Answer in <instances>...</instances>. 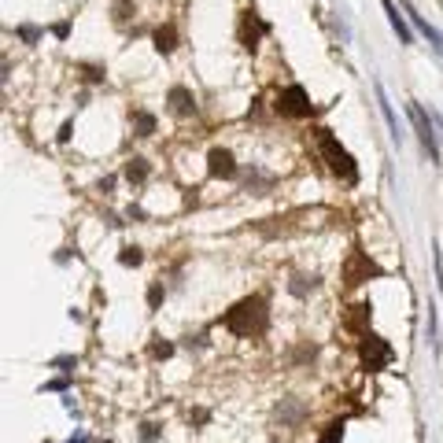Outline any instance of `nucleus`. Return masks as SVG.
<instances>
[{
	"instance_id": "1",
	"label": "nucleus",
	"mask_w": 443,
	"mask_h": 443,
	"mask_svg": "<svg viewBox=\"0 0 443 443\" xmlns=\"http://www.w3.org/2000/svg\"><path fill=\"white\" fill-rule=\"evenodd\" d=\"M225 329L236 332V337H258L270 321V310H266V299L263 296H247L241 299L233 310H225Z\"/></svg>"
},
{
	"instance_id": "2",
	"label": "nucleus",
	"mask_w": 443,
	"mask_h": 443,
	"mask_svg": "<svg viewBox=\"0 0 443 443\" xmlns=\"http://www.w3.org/2000/svg\"><path fill=\"white\" fill-rule=\"evenodd\" d=\"M314 140H318V152H321V159L329 163V170L337 178H343V181H355L359 178V170H355V159H351V152L340 144L337 137L329 133V129H314Z\"/></svg>"
},
{
	"instance_id": "3",
	"label": "nucleus",
	"mask_w": 443,
	"mask_h": 443,
	"mask_svg": "<svg viewBox=\"0 0 443 443\" xmlns=\"http://www.w3.org/2000/svg\"><path fill=\"white\" fill-rule=\"evenodd\" d=\"M277 111L292 115V118H307L310 115V96L303 85H288V89L277 93Z\"/></svg>"
},
{
	"instance_id": "4",
	"label": "nucleus",
	"mask_w": 443,
	"mask_h": 443,
	"mask_svg": "<svg viewBox=\"0 0 443 443\" xmlns=\"http://www.w3.org/2000/svg\"><path fill=\"white\" fill-rule=\"evenodd\" d=\"M392 362V348L381 340V337H366L362 340V366L366 370H384Z\"/></svg>"
},
{
	"instance_id": "5",
	"label": "nucleus",
	"mask_w": 443,
	"mask_h": 443,
	"mask_svg": "<svg viewBox=\"0 0 443 443\" xmlns=\"http://www.w3.org/2000/svg\"><path fill=\"white\" fill-rule=\"evenodd\" d=\"M410 118H414V129H417L421 144H425V152H428L432 159H440V148H436V137H432V126H428V118H425V111H421L417 104H410Z\"/></svg>"
},
{
	"instance_id": "6",
	"label": "nucleus",
	"mask_w": 443,
	"mask_h": 443,
	"mask_svg": "<svg viewBox=\"0 0 443 443\" xmlns=\"http://www.w3.org/2000/svg\"><path fill=\"white\" fill-rule=\"evenodd\" d=\"M207 170L214 178H233L236 174V163H233V152L229 148H211V155H207Z\"/></svg>"
},
{
	"instance_id": "7",
	"label": "nucleus",
	"mask_w": 443,
	"mask_h": 443,
	"mask_svg": "<svg viewBox=\"0 0 443 443\" xmlns=\"http://www.w3.org/2000/svg\"><path fill=\"white\" fill-rule=\"evenodd\" d=\"M403 12H406L410 19H414V26H417V30H421V34H425V37L432 41V48H436V52H440V56H443V34H440V30H436V26H432V23H428V19H425V15H417V12H414V8H410V4H403Z\"/></svg>"
},
{
	"instance_id": "8",
	"label": "nucleus",
	"mask_w": 443,
	"mask_h": 443,
	"mask_svg": "<svg viewBox=\"0 0 443 443\" xmlns=\"http://www.w3.org/2000/svg\"><path fill=\"white\" fill-rule=\"evenodd\" d=\"M362 274H366V277H377L381 270H377L366 255H355L351 263H348V285H362Z\"/></svg>"
},
{
	"instance_id": "9",
	"label": "nucleus",
	"mask_w": 443,
	"mask_h": 443,
	"mask_svg": "<svg viewBox=\"0 0 443 443\" xmlns=\"http://www.w3.org/2000/svg\"><path fill=\"white\" fill-rule=\"evenodd\" d=\"M170 107H174L178 115H192L196 111V96H192L185 85H174V89H170Z\"/></svg>"
},
{
	"instance_id": "10",
	"label": "nucleus",
	"mask_w": 443,
	"mask_h": 443,
	"mask_svg": "<svg viewBox=\"0 0 443 443\" xmlns=\"http://www.w3.org/2000/svg\"><path fill=\"white\" fill-rule=\"evenodd\" d=\"M384 12H388V19H392L399 41H403V45H410V30H406V23H403V15H399V8L392 4V0H384Z\"/></svg>"
},
{
	"instance_id": "11",
	"label": "nucleus",
	"mask_w": 443,
	"mask_h": 443,
	"mask_svg": "<svg viewBox=\"0 0 443 443\" xmlns=\"http://www.w3.org/2000/svg\"><path fill=\"white\" fill-rule=\"evenodd\" d=\"M258 34H266V26L258 23V19H255L252 12H247V15H244V45H247V48H255Z\"/></svg>"
},
{
	"instance_id": "12",
	"label": "nucleus",
	"mask_w": 443,
	"mask_h": 443,
	"mask_svg": "<svg viewBox=\"0 0 443 443\" xmlns=\"http://www.w3.org/2000/svg\"><path fill=\"white\" fill-rule=\"evenodd\" d=\"M377 100H381V111H384V122H388V129H392V137L399 140V122H395V111H392V104H388V96H384V89L377 85Z\"/></svg>"
},
{
	"instance_id": "13",
	"label": "nucleus",
	"mask_w": 443,
	"mask_h": 443,
	"mask_svg": "<svg viewBox=\"0 0 443 443\" xmlns=\"http://www.w3.org/2000/svg\"><path fill=\"white\" fill-rule=\"evenodd\" d=\"M126 178L133 181V185H140V181L148 178V159H129V163H126Z\"/></svg>"
},
{
	"instance_id": "14",
	"label": "nucleus",
	"mask_w": 443,
	"mask_h": 443,
	"mask_svg": "<svg viewBox=\"0 0 443 443\" xmlns=\"http://www.w3.org/2000/svg\"><path fill=\"white\" fill-rule=\"evenodd\" d=\"M174 41H178L174 26H159V30H155V48H159V52H170V48H174Z\"/></svg>"
},
{
	"instance_id": "15",
	"label": "nucleus",
	"mask_w": 443,
	"mask_h": 443,
	"mask_svg": "<svg viewBox=\"0 0 443 443\" xmlns=\"http://www.w3.org/2000/svg\"><path fill=\"white\" fill-rule=\"evenodd\" d=\"M133 122H137V137H152V133H155V118H152V115L137 111Z\"/></svg>"
},
{
	"instance_id": "16",
	"label": "nucleus",
	"mask_w": 443,
	"mask_h": 443,
	"mask_svg": "<svg viewBox=\"0 0 443 443\" xmlns=\"http://www.w3.org/2000/svg\"><path fill=\"white\" fill-rule=\"evenodd\" d=\"M340 440H343V421H332V425H326V436L318 443H340Z\"/></svg>"
},
{
	"instance_id": "17",
	"label": "nucleus",
	"mask_w": 443,
	"mask_h": 443,
	"mask_svg": "<svg viewBox=\"0 0 443 443\" xmlns=\"http://www.w3.org/2000/svg\"><path fill=\"white\" fill-rule=\"evenodd\" d=\"M118 263H122V266H137V263H140V247H122Z\"/></svg>"
},
{
	"instance_id": "18",
	"label": "nucleus",
	"mask_w": 443,
	"mask_h": 443,
	"mask_svg": "<svg viewBox=\"0 0 443 443\" xmlns=\"http://www.w3.org/2000/svg\"><path fill=\"white\" fill-rule=\"evenodd\" d=\"M140 440H144V443H155V425H140Z\"/></svg>"
},
{
	"instance_id": "19",
	"label": "nucleus",
	"mask_w": 443,
	"mask_h": 443,
	"mask_svg": "<svg viewBox=\"0 0 443 443\" xmlns=\"http://www.w3.org/2000/svg\"><path fill=\"white\" fill-rule=\"evenodd\" d=\"M19 37H23V41H37L41 34H37V30H34V26H23V30H19Z\"/></svg>"
},
{
	"instance_id": "20",
	"label": "nucleus",
	"mask_w": 443,
	"mask_h": 443,
	"mask_svg": "<svg viewBox=\"0 0 443 443\" xmlns=\"http://www.w3.org/2000/svg\"><path fill=\"white\" fill-rule=\"evenodd\" d=\"M155 355H159V359H170V355H174V348H170V343H159Z\"/></svg>"
}]
</instances>
